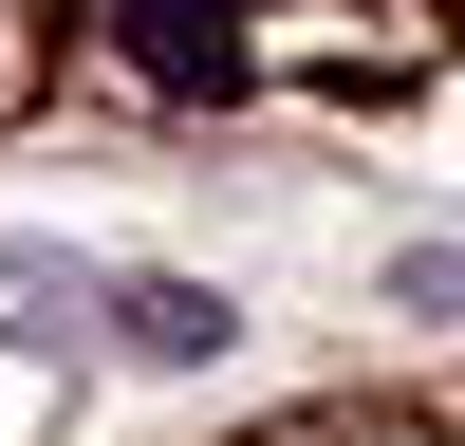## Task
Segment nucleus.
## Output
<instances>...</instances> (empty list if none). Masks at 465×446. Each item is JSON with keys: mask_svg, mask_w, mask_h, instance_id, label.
<instances>
[{"mask_svg": "<svg viewBox=\"0 0 465 446\" xmlns=\"http://www.w3.org/2000/svg\"><path fill=\"white\" fill-rule=\"evenodd\" d=\"M112 56L149 93H242V19L223 0H112Z\"/></svg>", "mask_w": 465, "mask_h": 446, "instance_id": "nucleus-1", "label": "nucleus"}, {"mask_svg": "<svg viewBox=\"0 0 465 446\" xmlns=\"http://www.w3.org/2000/svg\"><path fill=\"white\" fill-rule=\"evenodd\" d=\"M74 316H94V297H74V279H56V260H0V334H37V354H56V334H74Z\"/></svg>", "mask_w": 465, "mask_h": 446, "instance_id": "nucleus-3", "label": "nucleus"}, {"mask_svg": "<svg viewBox=\"0 0 465 446\" xmlns=\"http://www.w3.org/2000/svg\"><path fill=\"white\" fill-rule=\"evenodd\" d=\"M112 334H131L149 372H205V354H223V297H205V279H131V297H112Z\"/></svg>", "mask_w": 465, "mask_h": 446, "instance_id": "nucleus-2", "label": "nucleus"}, {"mask_svg": "<svg viewBox=\"0 0 465 446\" xmlns=\"http://www.w3.org/2000/svg\"><path fill=\"white\" fill-rule=\"evenodd\" d=\"M410 297H447V316H465V260H410Z\"/></svg>", "mask_w": 465, "mask_h": 446, "instance_id": "nucleus-4", "label": "nucleus"}]
</instances>
